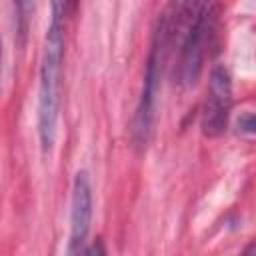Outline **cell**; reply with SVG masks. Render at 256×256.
<instances>
[{"label": "cell", "instance_id": "cell-1", "mask_svg": "<svg viewBox=\"0 0 256 256\" xmlns=\"http://www.w3.org/2000/svg\"><path fill=\"white\" fill-rule=\"evenodd\" d=\"M64 16L66 4H52V18L46 30L42 66H40V88H38V134L42 148L48 152L56 140L58 108H60V82L64 62Z\"/></svg>", "mask_w": 256, "mask_h": 256}, {"label": "cell", "instance_id": "cell-2", "mask_svg": "<svg viewBox=\"0 0 256 256\" xmlns=\"http://www.w3.org/2000/svg\"><path fill=\"white\" fill-rule=\"evenodd\" d=\"M208 30H210V6L194 4L178 56V82L186 88L194 86L196 80L200 78Z\"/></svg>", "mask_w": 256, "mask_h": 256}, {"label": "cell", "instance_id": "cell-3", "mask_svg": "<svg viewBox=\"0 0 256 256\" xmlns=\"http://www.w3.org/2000/svg\"><path fill=\"white\" fill-rule=\"evenodd\" d=\"M166 36H168V22L166 18L160 20L158 30L154 32L152 40V50L148 56V66H146V76H144V88L140 96V104L134 116V136L138 142H146L148 132L152 128L154 120V102L158 94V82H160V64H162V54L166 46Z\"/></svg>", "mask_w": 256, "mask_h": 256}, {"label": "cell", "instance_id": "cell-4", "mask_svg": "<svg viewBox=\"0 0 256 256\" xmlns=\"http://www.w3.org/2000/svg\"><path fill=\"white\" fill-rule=\"evenodd\" d=\"M232 110V80L228 70L218 64L210 70L206 100L202 108V132L206 136H220L228 126Z\"/></svg>", "mask_w": 256, "mask_h": 256}, {"label": "cell", "instance_id": "cell-5", "mask_svg": "<svg viewBox=\"0 0 256 256\" xmlns=\"http://www.w3.org/2000/svg\"><path fill=\"white\" fill-rule=\"evenodd\" d=\"M92 224V188L88 174L80 170L72 184V200H70V240L66 256H88L86 238L90 234Z\"/></svg>", "mask_w": 256, "mask_h": 256}, {"label": "cell", "instance_id": "cell-6", "mask_svg": "<svg viewBox=\"0 0 256 256\" xmlns=\"http://www.w3.org/2000/svg\"><path fill=\"white\" fill-rule=\"evenodd\" d=\"M238 130L240 132H246V134H256V112H248V114L240 116Z\"/></svg>", "mask_w": 256, "mask_h": 256}, {"label": "cell", "instance_id": "cell-7", "mask_svg": "<svg viewBox=\"0 0 256 256\" xmlns=\"http://www.w3.org/2000/svg\"><path fill=\"white\" fill-rule=\"evenodd\" d=\"M88 256H106V248H104V244H102L100 240H96L94 244H90V248H88Z\"/></svg>", "mask_w": 256, "mask_h": 256}, {"label": "cell", "instance_id": "cell-8", "mask_svg": "<svg viewBox=\"0 0 256 256\" xmlns=\"http://www.w3.org/2000/svg\"><path fill=\"white\" fill-rule=\"evenodd\" d=\"M238 256H256V236L246 244V248H244Z\"/></svg>", "mask_w": 256, "mask_h": 256}]
</instances>
